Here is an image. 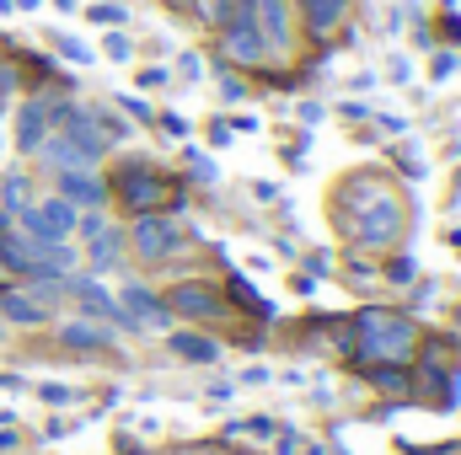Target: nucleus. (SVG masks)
<instances>
[{
    "label": "nucleus",
    "mask_w": 461,
    "mask_h": 455,
    "mask_svg": "<svg viewBox=\"0 0 461 455\" xmlns=\"http://www.w3.org/2000/svg\"><path fill=\"white\" fill-rule=\"evenodd\" d=\"M129 241H134V252H140V257H167V252L177 246V226H172V220H161V215H140Z\"/></svg>",
    "instance_id": "nucleus-5"
},
{
    "label": "nucleus",
    "mask_w": 461,
    "mask_h": 455,
    "mask_svg": "<svg viewBox=\"0 0 461 455\" xmlns=\"http://www.w3.org/2000/svg\"><path fill=\"white\" fill-rule=\"evenodd\" d=\"M172 311L221 317V290H210V284H183V290H172Z\"/></svg>",
    "instance_id": "nucleus-8"
},
{
    "label": "nucleus",
    "mask_w": 461,
    "mask_h": 455,
    "mask_svg": "<svg viewBox=\"0 0 461 455\" xmlns=\"http://www.w3.org/2000/svg\"><path fill=\"white\" fill-rule=\"evenodd\" d=\"M5 210H27V177H5Z\"/></svg>",
    "instance_id": "nucleus-21"
},
{
    "label": "nucleus",
    "mask_w": 461,
    "mask_h": 455,
    "mask_svg": "<svg viewBox=\"0 0 461 455\" xmlns=\"http://www.w3.org/2000/svg\"><path fill=\"white\" fill-rule=\"evenodd\" d=\"M0 311H5V317H16V322H38V317H43V311H38V300H32V295H11V300H5V306H0Z\"/></svg>",
    "instance_id": "nucleus-20"
},
{
    "label": "nucleus",
    "mask_w": 461,
    "mask_h": 455,
    "mask_svg": "<svg viewBox=\"0 0 461 455\" xmlns=\"http://www.w3.org/2000/svg\"><path fill=\"white\" fill-rule=\"evenodd\" d=\"M59 343H70V348H103V343H108V333H103V327H81V322H65V327H59Z\"/></svg>",
    "instance_id": "nucleus-15"
},
{
    "label": "nucleus",
    "mask_w": 461,
    "mask_h": 455,
    "mask_svg": "<svg viewBox=\"0 0 461 455\" xmlns=\"http://www.w3.org/2000/svg\"><path fill=\"white\" fill-rule=\"evenodd\" d=\"M59 199L81 210V204H103V199H108V188L92 177V166H70V172H59Z\"/></svg>",
    "instance_id": "nucleus-6"
},
{
    "label": "nucleus",
    "mask_w": 461,
    "mask_h": 455,
    "mask_svg": "<svg viewBox=\"0 0 461 455\" xmlns=\"http://www.w3.org/2000/svg\"><path fill=\"white\" fill-rule=\"evenodd\" d=\"M92 263H97V268H113V263H118V236H113V230L92 236Z\"/></svg>",
    "instance_id": "nucleus-17"
},
{
    "label": "nucleus",
    "mask_w": 461,
    "mask_h": 455,
    "mask_svg": "<svg viewBox=\"0 0 461 455\" xmlns=\"http://www.w3.org/2000/svg\"><path fill=\"white\" fill-rule=\"evenodd\" d=\"M177 70H183L188 81H199V76H204V65H199V54H183V59H177Z\"/></svg>",
    "instance_id": "nucleus-24"
},
{
    "label": "nucleus",
    "mask_w": 461,
    "mask_h": 455,
    "mask_svg": "<svg viewBox=\"0 0 461 455\" xmlns=\"http://www.w3.org/2000/svg\"><path fill=\"white\" fill-rule=\"evenodd\" d=\"M252 16H258V32L285 49V38H290V11H285V0H252Z\"/></svg>",
    "instance_id": "nucleus-10"
},
{
    "label": "nucleus",
    "mask_w": 461,
    "mask_h": 455,
    "mask_svg": "<svg viewBox=\"0 0 461 455\" xmlns=\"http://www.w3.org/2000/svg\"><path fill=\"white\" fill-rule=\"evenodd\" d=\"M16 230H11V220H5V210H0V252H5V241H11Z\"/></svg>",
    "instance_id": "nucleus-29"
},
{
    "label": "nucleus",
    "mask_w": 461,
    "mask_h": 455,
    "mask_svg": "<svg viewBox=\"0 0 461 455\" xmlns=\"http://www.w3.org/2000/svg\"><path fill=\"white\" fill-rule=\"evenodd\" d=\"M226 49L236 59H247V65H258L263 54H268V38L258 32V16H252V0H236V11L226 16Z\"/></svg>",
    "instance_id": "nucleus-4"
},
{
    "label": "nucleus",
    "mask_w": 461,
    "mask_h": 455,
    "mask_svg": "<svg viewBox=\"0 0 461 455\" xmlns=\"http://www.w3.org/2000/svg\"><path fill=\"white\" fill-rule=\"evenodd\" d=\"M54 49H59V54H65L70 65H92V59H97V54H92V49H86L81 38H70V32H54Z\"/></svg>",
    "instance_id": "nucleus-16"
},
{
    "label": "nucleus",
    "mask_w": 461,
    "mask_h": 455,
    "mask_svg": "<svg viewBox=\"0 0 461 455\" xmlns=\"http://www.w3.org/2000/svg\"><path fill=\"white\" fill-rule=\"evenodd\" d=\"M49 139V108L43 103H27L16 113V150H38Z\"/></svg>",
    "instance_id": "nucleus-9"
},
{
    "label": "nucleus",
    "mask_w": 461,
    "mask_h": 455,
    "mask_svg": "<svg viewBox=\"0 0 461 455\" xmlns=\"http://www.w3.org/2000/svg\"><path fill=\"white\" fill-rule=\"evenodd\" d=\"M70 230H76V204H65L59 193L22 210V236L27 241H65Z\"/></svg>",
    "instance_id": "nucleus-3"
},
{
    "label": "nucleus",
    "mask_w": 461,
    "mask_h": 455,
    "mask_svg": "<svg viewBox=\"0 0 461 455\" xmlns=\"http://www.w3.org/2000/svg\"><path fill=\"white\" fill-rule=\"evenodd\" d=\"M76 226H81V236H103V230H108L103 226V215H86V220H76Z\"/></svg>",
    "instance_id": "nucleus-26"
},
{
    "label": "nucleus",
    "mask_w": 461,
    "mask_h": 455,
    "mask_svg": "<svg viewBox=\"0 0 461 455\" xmlns=\"http://www.w3.org/2000/svg\"><path fill=\"white\" fill-rule=\"evenodd\" d=\"M123 193H129V204H156V193H161V188H156V177H140V172H134Z\"/></svg>",
    "instance_id": "nucleus-19"
},
{
    "label": "nucleus",
    "mask_w": 461,
    "mask_h": 455,
    "mask_svg": "<svg viewBox=\"0 0 461 455\" xmlns=\"http://www.w3.org/2000/svg\"><path fill=\"white\" fill-rule=\"evenodd\" d=\"M86 16H92L97 27H123V22H129V11H123V5H113V0H97Z\"/></svg>",
    "instance_id": "nucleus-18"
},
{
    "label": "nucleus",
    "mask_w": 461,
    "mask_h": 455,
    "mask_svg": "<svg viewBox=\"0 0 461 455\" xmlns=\"http://www.w3.org/2000/svg\"><path fill=\"white\" fill-rule=\"evenodd\" d=\"M413 279V257H402V263H392V284H408Z\"/></svg>",
    "instance_id": "nucleus-25"
},
{
    "label": "nucleus",
    "mask_w": 461,
    "mask_h": 455,
    "mask_svg": "<svg viewBox=\"0 0 461 455\" xmlns=\"http://www.w3.org/2000/svg\"><path fill=\"white\" fill-rule=\"evenodd\" d=\"M0 279H5V268H0Z\"/></svg>",
    "instance_id": "nucleus-32"
},
{
    "label": "nucleus",
    "mask_w": 461,
    "mask_h": 455,
    "mask_svg": "<svg viewBox=\"0 0 461 455\" xmlns=\"http://www.w3.org/2000/svg\"><path fill=\"white\" fill-rule=\"evenodd\" d=\"M38 397H43V402H54V407H59V402H70V397H76V391H70V386H54V380H49V386H38Z\"/></svg>",
    "instance_id": "nucleus-23"
},
{
    "label": "nucleus",
    "mask_w": 461,
    "mask_h": 455,
    "mask_svg": "<svg viewBox=\"0 0 461 455\" xmlns=\"http://www.w3.org/2000/svg\"><path fill=\"white\" fill-rule=\"evenodd\" d=\"M413 348V327L392 311H359V353L365 359H402Z\"/></svg>",
    "instance_id": "nucleus-1"
},
{
    "label": "nucleus",
    "mask_w": 461,
    "mask_h": 455,
    "mask_svg": "<svg viewBox=\"0 0 461 455\" xmlns=\"http://www.w3.org/2000/svg\"><path fill=\"white\" fill-rule=\"evenodd\" d=\"M123 306L140 317V327H167V311H161V300L150 290H123Z\"/></svg>",
    "instance_id": "nucleus-12"
},
{
    "label": "nucleus",
    "mask_w": 461,
    "mask_h": 455,
    "mask_svg": "<svg viewBox=\"0 0 461 455\" xmlns=\"http://www.w3.org/2000/svg\"><path fill=\"white\" fill-rule=\"evenodd\" d=\"M172 353L188 359V364H215L221 359V348L210 338H199V333H172Z\"/></svg>",
    "instance_id": "nucleus-11"
},
{
    "label": "nucleus",
    "mask_w": 461,
    "mask_h": 455,
    "mask_svg": "<svg viewBox=\"0 0 461 455\" xmlns=\"http://www.w3.org/2000/svg\"><path fill=\"white\" fill-rule=\"evenodd\" d=\"M103 54H108V59H118V65H123V59L134 54V49H129V38H123V32H108V38H103Z\"/></svg>",
    "instance_id": "nucleus-22"
},
{
    "label": "nucleus",
    "mask_w": 461,
    "mask_h": 455,
    "mask_svg": "<svg viewBox=\"0 0 461 455\" xmlns=\"http://www.w3.org/2000/svg\"><path fill=\"white\" fill-rule=\"evenodd\" d=\"M451 70H456V54H440V59H435V81H446Z\"/></svg>",
    "instance_id": "nucleus-27"
},
{
    "label": "nucleus",
    "mask_w": 461,
    "mask_h": 455,
    "mask_svg": "<svg viewBox=\"0 0 461 455\" xmlns=\"http://www.w3.org/2000/svg\"><path fill=\"white\" fill-rule=\"evenodd\" d=\"M38 150H43V156H49V166H59V172H70V166H92V161H97V156H92V150H81L70 134H49Z\"/></svg>",
    "instance_id": "nucleus-7"
},
{
    "label": "nucleus",
    "mask_w": 461,
    "mask_h": 455,
    "mask_svg": "<svg viewBox=\"0 0 461 455\" xmlns=\"http://www.w3.org/2000/svg\"><path fill=\"white\" fill-rule=\"evenodd\" d=\"M118 103H123V108H129V113H134V118H150V108H145L140 97H118Z\"/></svg>",
    "instance_id": "nucleus-28"
},
{
    "label": "nucleus",
    "mask_w": 461,
    "mask_h": 455,
    "mask_svg": "<svg viewBox=\"0 0 461 455\" xmlns=\"http://www.w3.org/2000/svg\"><path fill=\"white\" fill-rule=\"evenodd\" d=\"M11 5H22V11H38V0H11Z\"/></svg>",
    "instance_id": "nucleus-30"
},
{
    "label": "nucleus",
    "mask_w": 461,
    "mask_h": 455,
    "mask_svg": "<svg viewBox=\"0 0 461 455\" xmlns=\"http://www.w3.org/2000/svg\"><path fill=\"white\" fill-rule=\"evenodd\" d=\"M301 11H306L312 32H333V27H339V16L348 11V0H301Z\"/></svg>",
    "instance_id": "nucleus-13"
},
{
    "label": "nucleus",
    "mask_w": 461,
    "mask_h": 455,
    "mask_svg": "<svg viewBox=\"0 0 461 455\" xmlns=\"http://www.w3.org/2000/svg\"><path fill=\"white\" fill-rule=\"evenodd\" d=\"M70 290H76V295H81V306H86V311H92V317H118V300H113V295H108V290H97V284H92V279H76V284H70Z\"/></svg>",
    "instance_id": "nucleus-14"
},
{
    "label": "nucleus",
    "mask_w": 461,
    "mask_h": 455,
    "mask_svg": "<svg viewBox=\"0 0 461 455\" xmlns=\"http://www.w3.org/2000/svg\"><path fill=\"white\" fill-rule=\"evenodd\" d=\"M359 241L365 246H386L397 230H402V204L392 199V193H381V188H365V199H359Z\"/></svg>",
    "instance_id": "nucleus-2"
},
{
    "label": "nucleus",
    "mask_w": 461,
    "mask_h": 455,
    "mask_svg": "<svg viewBox=\"0 0 461 455\" xmlns=\"http://www.w3.org/2000/svg\"><path fill=\"white\" fill-rule=\"evenodd\" d=\"M54 5H59V11H76V0H54Z\"/></svg>",
    "instance_id": "nucleus-31"
}]
</instances>
